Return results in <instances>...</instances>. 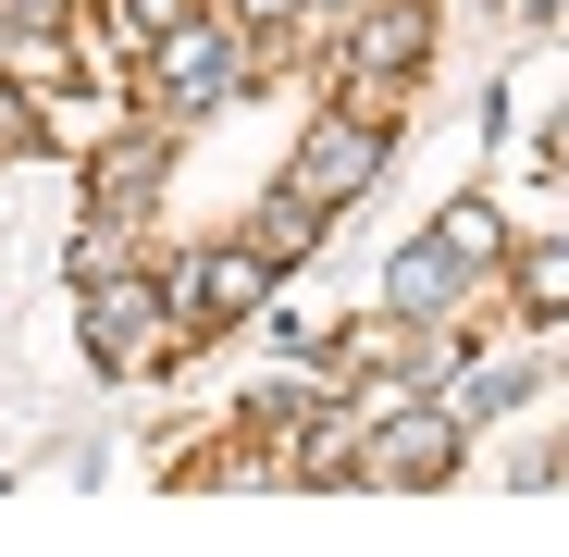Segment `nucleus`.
Masks as SVG:
<instances>
[{
	"instance_id": "obj_1",
	"label": "nucleus",
	"mask_w": 569,
	"mask_h": 557,
	"mask_svg": "<svg viewBox=\"0 0 569 557\" xmlns=\"http://www.w3.org/2000/svg\"><path fill=\"white\" fill-rule=\"evenodd\" d=\"M260 26H199V13H186L173 38H149V100H161V125H199V112H223L236 100V87H248V50Z\"/></svg>"
},
{
	"instance_id": "obj_2",
	"label": "nucleus",
	"mask_w": 569,
	"mask_h": 557,
	"mask_svg": "<svg viewBox=\"0 0 569 557\" xmlns=\"http://www.w3.org/2000/svg\"><path fill=\"white\" fill-rule=\"evenodd\" d=\"M385 161H397V137L371 125V112H322V125L298 137V161H284V186H298V199H322V211H347V199H371V186H385Z\"/></svg>"
},
{
	"instance_id": "obj_3",
	"label": "nucleus",
	"mask_w": 569,
	"mask_h": 557,
	"mask_svg": "<svg viewBox=\"0 0 569 557\" xmlns=\"http://www.w3.org/2000/svg\"><path fill=\"white\" fill-rule=\"evenodd\" d=\"M260 286H272V260H260L248 236H236V248H199V260L173 272V322H186V335H223L236 310H260Z\"/></svg>"
},
{
	"instance_id": "obj_4",
	"label": "nucleus",
	"mask_w": 569,
	"mask_h": 557,
	"mask_svg": "<svg viewBox=\"0 0 569 557\" xmlns=\"http://www.w3.org/2000/svg\"><path fill=\"white\" fill-rule=\"evenodd\" d=\"M161 286H137V272H100L87 286V347H100V371H149V347H161Z\"/></svg>"
},
{
	"instance_id": "obj_5",
	"label": "nucleus",
	"mask_w": 569,
	"mask_h": 557,
	"mask_svg": "<svg viewBox=\"0 0 569 557\" xmlns=\"http://www.w3.org/2000/svg\"><path fill=\"white\" fill-rule=\"evenodd\" d=\"M421 62H433V13H421V0L359 13V38H347V87H409Z\"/></svg>"
},
{
	"instance_id": "obj_6",
	"label": "nucleus",
	"mask_w": 569,
	"mask_h": 557,
	"mask_svg": "<svg viewBox=\"0 0 569 557\" xmlns=\"http://www.w3.org/2000/svg\"><path fill=\"white\" fill-rule=\"evenodd\" d=\"M458 434H470L458 409H397L385 446H371V484H446L458 471Z\"/></svg>"
},
{
	"instance_id": "obj_7",
	"label": "nucleus",
	"mask_w": 569,
	"mask_h": 557,
	"mask_svg": "<svg viewBox=\"0 0 569 557\" xmlns=\"http://www.w3.org/2000/svg\"><path fill=\"white\" fill-rule=\"evenodd\" d=\"M458 286H470V260H458L446 236H421V248L385 272V310H397V322H446V310H458Z\"/></svg>"
},
{
	"instance_id": "obj_8",
	"label": "nucleus",
	"mask_w": 569,
	"mask_h": 557,
	"mask_svg": "<svg viewBox=\"0 0 569 557\" xmlns=\"http://www.w3.org/2000/svg\"><path fill=\"white\" fill-rule=\"evenodd\" d=\"M149 186H161V137H112V149H100V173H87V199H100V223H124Z\"/></svg>"
},
{
	"instance_id": "obj_9",
	"label": "nucleus",
	"mask_w": 569,
	"mask_h": 557,
	"mask_svg": "<svg viewBox=\"0 0 569 557\" xmlns=\"http://www.w3.org/2000/svg\"><path fill=\"white\" fill-rule=\"evenodd\" d=\"M272 272H298L310 248H322V199H298V186H272V211H260V236H248Z\"/></svg>"
},
{
	"instance_id": "obj_10",
	"label": "nucleus",
	"mask_w": 569,
	"mask_h": 557,
	"mask_svg": "<svg viewBox=\"0 0 569 557\" xmlns=\"http://www.w3.org/2000/svg\"><path fill=\"white\" fill-rule=\"evenodd\" d=\"M520 397H532V371L508 359V371H470V385H458L446 409H458V421H496V409H520Z\"/></svg>"
},
{
	"instance_id": "obj_11",
	"label": "nucleus",
	"mask_w": 569,
	"mask_h": 557,
	"mask_svg": "<svg viewBox=\"0 0 569 557\" xmlns=\"http://www.w3.org/2000/svg\"><path fill=\"white\" fill-rule=\"evenodd\" d=\"M433 236H446V248H458L470 272L496 260V211H483V199H458V211H433Z\"/></svg>"
},
{
	"instance_id": "obj_12",
	"label": "nucleus",
	"mask_w": 569,
	"mask_h": 557,
	"mask_svg": "<svg viewBox=\"0 0 569 557\" xmlns=\"http://www.w3.org/2000/svg\"><path fill=\"white\" fill-rule=\"evenodd\" d=\"M26 149H50V112L26 100V87H0V161H26Z\"/></svg>"
},
{
	"instance_id": "obj_13",
	"label": "nucleus",
	"mask_w": 569,
	"mask_h": 557,
	"mask_svg": "<svg viewBox=\"0 0 569 557\" xmlns=\"http://www.w3.org/2000/svg\"><path fill=\"white\" fill-rule=\"evenodd\" d=\"M520 298H532V310H569V236L520 260Z\"/></svg>"
},
{
	"instance_id": "obj_14",
	"label": "nucleus",
	"mask_w": 569,
	"mask_h": 557,
	"mask_svg": "<svg viewBox=\"0 0 569 557\" xmlns=\"http://www.w3.org/2000/svg\"><path fill=\"white\" fill-rule=\"evenodd\" d=\"M186 13H199V0H186Z\"/></svg>"
}]
</instances>
